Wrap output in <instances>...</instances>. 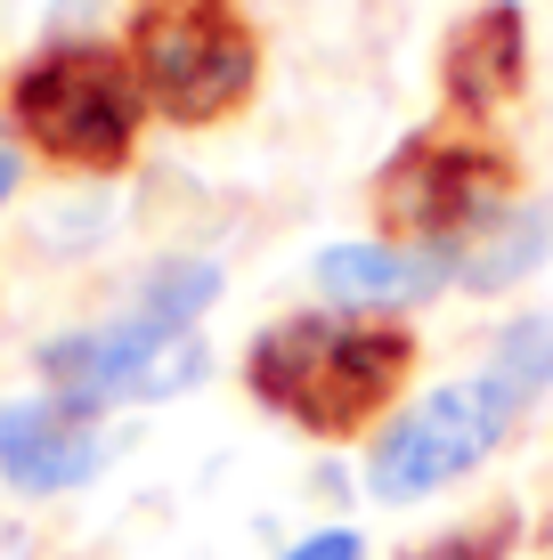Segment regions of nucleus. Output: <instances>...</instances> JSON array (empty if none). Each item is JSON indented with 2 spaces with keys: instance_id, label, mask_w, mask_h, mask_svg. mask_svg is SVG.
I'll use <instances>...</instances> for the list:
<instances>
[{
  "instance_id": "f257e3e1",
  "label": "nucleus",
  "mask_w": 553,
  "mask_h": 560,
  "mask_svg": "<svg viewBox=\"0 0 553 560\" xmlns=\"http://www.w3.org/2000/svg\"><path fill=\"white\" fill-rule=\"evenodd\" d=\"M415 334L399 317L367 308H293V317L261 325L244 350V390L253 407L293 422L301 439H358L367 422L399 407L415 382Z\"/></svg>"
},
{
  "instance_id": "f03ea898",
  "label": "nucleus",
  "mask_w": 553,
  "mask_h": 560,
  "mask_svg": "<svg viewBox=\"0 0 553 560\" xmlns=\"http://www.w3.org/2000/svg\"><path fill=\"white\" fill-rule=\"evenodd\" d=\"M147 90L130 73L123 49L99 42H57L42 57L9 73V122L42 163L57 171H90V179H114V171L139 154L147 130Z\"/></svg>"
},
{
  "instance_id": "7ed1b4c3",
  "label": "nucleus",
  "mask_w": 553,
  "mask_h": 560,
  "mask_svg": "<svg viewBox=\"0 0 553 560\" xmlns=\"http://www.w3.org/2000/svg\"><path fill=\"white\" fill-rule=\"evenodd\" d=\"M130 73L147 106L180 130L228 122L261 82V42L237 16V0H130Z\"/></svg>"
},
{
  "instance_id": "20e7f679",
  "label": "nucleus",
  "mask_w": 553,
  "mask_h": 560,
  "mask_svg": "<svg viewBox=\"0 0 553 560\" xmlns=\"http://www.w3.org/2000/svg\"><path fill=\"white\" fill-rule=\"evenodd\" d=\"M529 398L505 390L497 374L472 382H440L415 407H399L367 447V495L375 504H415V495H440L456 479H472L488 455L521 431Z\"/></svg>"
},
{
  "instance_id": "39448f33",
  "label": "nucleus",
  "mask_w": 553,
  "mask_h": 560,
  "mask_svg": "<svg viewBox=\"0 0 553 560\" xmlns=\"http://www.w3.org/2000/svg\"><path fill=\"white\" fill-rule=\"evenodd\" d=\"M505 203H512V154L488 139H456V130H415L375 171V228H383V244L464 253Z\"/></svg>"
},
{
  "instance_id": "423d86ee",
  "label": "nucleus",
  "mask_w": 553,
  "mask_h": 560,
  "mask_svg": "<svg viewBox=\"0 0 553 560\" xmlns=\"http://www.w3.org/2000/svg\"><path fill=\"white\" fill-rule=\"evenodd\" d=\"M42 390L66 398L82 415H106L123 398H171L187 382H204V341L196 334H155L139 317H114V325H73V334L42 341Z\"/></svg>"
},
{
  "instance_id": "0eeeda50",
  "label": "nucleus",
  "mask_w": 553,
  "mask_h": 560,
  "mask_svg": "<svg viewBox=\"0 0 553 560\" xmlns=\"http://www.w3.org/2000/svg\"><path fill=\"white\" fill-rule=\"evenodd\" d=\"M99 463H106L99 415L66 407V398H49V390L0 407V479H9L16 495H66V488H82Z\"/></svg>"
},
{
  "instance_id": "6e6552de",
  "label": "nucleus",
  "mask_w": 553,
  "mask_h": 560,
  "mask_svg": "<svg viewBox=\"0 0 553 560\" xmlns=\"http://www.w3.org/2000/svg\"><path fill=\"white\" fill-rule=\"evenodd\" d=\"M529 82V16L512 0H481L472 16H456L440 49V90L456 114H497L521 98Z\"/></svg>"
},
{
  "instance_id": "1a4fd4ad",
  "label": "nucleus",
  "mask_w": 553,
  "mask_h": 560,
  "mask_svg": "<svg viewBox=\"0 0 553 560\" xmlns=\"http://www.w3.org/2000/svg\"><path fill=\"white\" fill-rule=\"evenodd\" d=\"M456 268L464 253H440V244H334V253H318V293L334 308H407V301H431L456 284Z\"/></svg>"
},
{
  "instance_id": "9d476101",
  "label": "nucleus",
  "mask_w": 553,
  "mask_h": 560,
  "mask_svg": "<svg viewBox=\"0 0 553 560\" xmlns=\"http://www.w3.org/2000/svg\"><path fill=\"white\" fill-rule=\"evenodd\" d=\"M545 253H553V211L545 203H512V211H497V220L464 244L456 293H512Z\"/></svg>"
},
{
  "instance_id": "9b49d317",
  "label": "nucleus",
  "mask_w": 553,
  "mask_h": 560,
  "mask_svg": "<svg viewBox=\"0 0 553 560\" xmlns=\"http://www.w3.org/2000/svg\"><path fill=\"white\" fill-rule=\"evenodd\" d=\"M220 301V260H196V253H171L139 277V301L130 317L155 325V334H196V317Z\"/></svg>"
},
{
  "instance_id": "f8f14e48",
  "label": "nucleus",
  "mask_w": 553,
  "mask_h": 560,
  "mask_svg": "<svg viewBox=\"0 0 553 560\" xmlns=\"http://www.w3.org/2000/svg\"><path fill=\"white\" fill-rule=\"evenodd\" d=\"M488 374L521 398H545L553 390V317H512L497 341H488Z\"/></svg>"
},
{
  "instance_id": "ddd939ff",
  "label": "nucleus",
  "mask_w": 553,
  "mask_h": 560,
  "mask_svg": "<svg viewBox=\"0 0 553 560\" xmlns=\"http://www.w3.org/2000/svg\"><path fill=\"white\" fill-rule=\"evenodd\" d=\"M512 545H521V512L497 504L488 520H464V528L431 536V545H415V552H399V560H512Z\"/></svg>"
},
{
  "instance_id": "4468645a",
  "label": "nucleus",
  "mask_w": 553,
  "mask_h": 560,
  "mask_svg": "<svg viewBox=\"0 0 553 560\" xmlns=\"http://www.w3.org/2000/svg\"><path fill=\"white\" fill-rule=\"evenodd\" d=\"M277 560H367V536L358 528H318V536H301V545L277 552Z\"/></svg>"
},
{
  "instance_id": "2eb2a0df",
  "label": "nucleus",
  "mask_w": 553,
  "mask_h": 560,
  "mask_svg": "<svg viewBox=\"0 0 553 560\" xmlns=\"http://www.w3.org/2000/svg\"><path fill=\"white\" fill-rule=\"evenodd\" d=\"M16 187H25V154H16V139L0 130V211L16 203Z\"/></svg>"
}]
</instances>
